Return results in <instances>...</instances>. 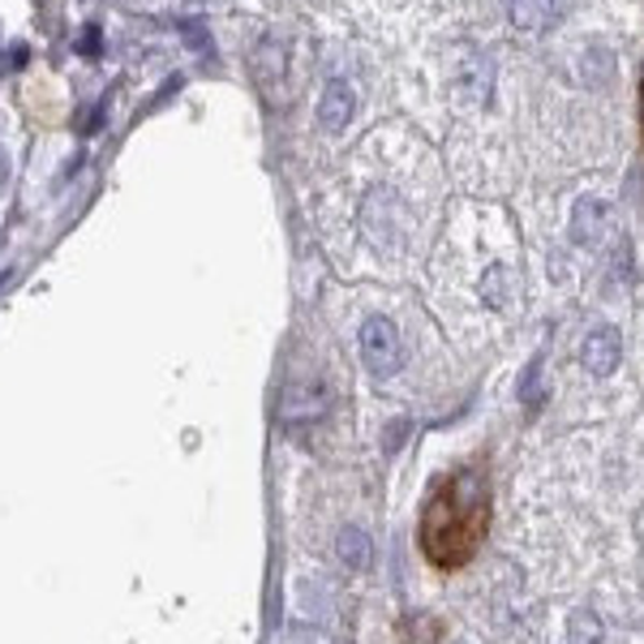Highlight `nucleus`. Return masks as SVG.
<instances>
[{
  "mask_svg": "<svg viewBox=\"0 0 644 644\" xmlns=\"http://www.w3.org/2000/svg\"><path fill=\"white\" fill-rule=\"evenodd\" d=\"M485 533H490V477L482 469H460L447 482L434 485L417 529L421 554L434 567L443 572L469 567L482 550Z\"/></svg>",
  "mask_w": 644,
  "mask_h": 644,
  "instance_id": "nucleus-1",
  "label": "nucleus"
},
{
  "mask_svg": "<svg viewBox=\"0 0 644 644\" xmlns=\"http://www.w3.org/2000/svg\"><path fill=\"white\" fill-rule=\"evenodd\" d=\"M361 356H365V365L374 370V374H395L400 370V361H404V353H400V335H395V326L386 319H370L365 326H361Z\"/></svg>",
  "mask_w": 644,
  "mask_h": 644,
  "instance_id": "nucleus-2",
  "label": "nucleus"
},
{
  "mask_svg": "<svg viewBox=\"0 0 644 644\" xmlns=\"http://www.w3.org/2000/svg\"><path fill=\"white\" fill-rule=\"evenodd\" d=\"M614 232V211L602 198H580L576 211H572V241L597 250L606 237Z\"/></svg>",
  "mask_w": 644,
  "mask_h": 644,
  "instance_id": "nucleus-3",
  "label": "nucleus"
},
{
  "mask_svg": "<svg viewBox=\"0 0 644 644\" xmlns=\"http://www.w3.org/2000/svg\"><path fill=\"white\" fill-rule=\"evenodd\" d=\"M618 361H623V340H618L614 326H597L593 335H584V344H580V365H584L593 379H611L614 370H618Z\"/></svg>",
  "mask_w": 644,
  "mask_h": 644,
  "instance_id": "nucleus-4",
  "label": "nucleus"
},
{
  "mask_svg": "<svg viewBox=\"0 0 644 644\" xmlns=\"http://www.w3.org/2000/svg\"><path fill=\"white\" fill-rule=\"evenodd\" d=\"M319 121H322V129H331V133H340V129L353 121V87H349L344 78H331V82L322 87Z\"/></svg>",
  "mask_w": 644,
  "mask_h": 644,
  "instance_id": "nucleus-5",
  "label": "nucleus"
},
{
  "mask_svg": "<svg viewBox=\"0 0 644 644\" xmlns=\"http://www.w3.org/2000/svg\"><path fill=\"white\" fill-rule=\"evenodd\" d=\"M515 296H520V280H515L512 271L499 262V266H490L482 280V301H490L494 310H503V305H512Z\"/></svg>",
  "mask_w": 644,
  "mask_h": 644,
  "instance_id": "nucleus-6",
  "label": "nucleus"
},
{
  "mask_svg": "<svg viewBox=\"0 0 644 644\" xmlns=\"http://www.w3.org/2000/svg\"><path fill=\"white\" fill-rule=\"evenodd\" d=\"M567 644H606V627L597 611H572L567 618Z\"/></svg>",
  "mask_w": 644,
  "mask_h": 644,
  "instance_id": "nucleus-7",
  "label": "nucleus"
},
{
  "mask_svg": "<svg viewBox=\"0 0 644 644\" xmlns=\"http://www.w3.org/2000/svg\"><path fill=\"white\" fill-rule=\"evenodd\" d=\"M512 4V22L515 27H524V31H537L542 22H546L550 4L554 0H507Z\"/></svg>",
  "mask_w": 644,
  "mask_h": 644,
  "instance_id": "nucleus-8",
  "label": "nucleus"
},
{
  "mask_svg": "<svg viewBox=\"0 0 644 644\" xmlns=\"http://www.w3.org/2000/svg\"><path fill=\"white\" fill-rule=\"evenodd\" d=\"M524 404H529V413H537V409L546 404V391H542V365H537V361H533L529 374H524Z\"/></svg>",
  "mask_w": 644,
  "mask_h": 644,
  "instance_id": "nucleus-9",
  "label": "nucleus"
}]
</instances>
